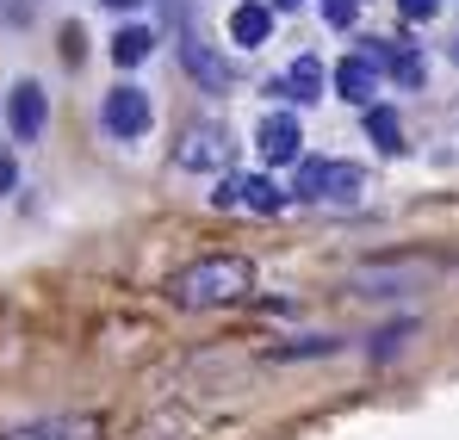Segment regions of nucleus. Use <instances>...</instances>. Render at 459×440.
I'll return each mask as SVG.
<instances>
[{
	"label": "nucleus",
	"instance_id": "6ab92c4d",
	"mask_svg": "<svg viewBox=\"0 0 459 440\" xmlns=\"http://www.w3.org/2000/svg\"><path fill=\"white\" fill-rule=\"evenodd\" d=\"M100 6H118V13H125V6H143V0H100Z\"/></svg>",
	"mask_w": 459,
	"mask_h": 440
},
{
	"label": "nucleus",
	"instance_id": "39448f33",
	"mask_svg": "<svg viewBox=\"0 0 459 440\" xmlns=\"http://www.w3.org/2000/svg\"><path fill=\"white\" fill-rule=\"evenodd\" d=\"M100 118H106V131L112 137H125V143H137V137H150L155 125V106L143 87H131V81H118L112 93H106V106H100Z\"/></svg>",
	"mask_w": 459,
	"mask_h": 440
},
{
	"label": "nucleus",
	"instance_id": "f257e3e1",
	"mask_svg": "<svg viewBox=\"0 0 459 440\" xmlns=\"http://www.w3.org/2000/svg\"><path fill=\"white\" fill-rule=\"evenodd\" d=\"M168 292H174V304H186V310L236 304V298L255 292V261H248V255H205V261L180 267Z\"/></svg>",
	"mask_w": 459,
	"mask_h": 440
},
{
	"label": "nucleus",
	"instance_id": "7ed1b4c3",
	"mask_svg": "<svg viewBox=\"0 0 459 440\" xmlns=\"http://www.w3.org/2000/svg\"><path fill=\"white\" fill-rule=\"evenodd\" d=\"M230 155H236V137L224 125H193L180 143H174V168L180 174H224Z\"/></svg>",
	"mask_w": 459,
	"mask_h": 440
},
{
	"label": "nucleus",
	"instance_id": "0eeeda50",
	"mask_svg": "<svg viewBox=\"0 0 459 440\" xmlns=\"http://www.w3.org/2000/svg\"><path fill=\"white\" fill-rule=\"evenodd\" d=\"M180 63H186V74H193L205 93H230V87H236V69H230V63L212 50V44H205V38H199V31L180 44Z\"/></svg>",
	"mask_w": 459,
	"mask_h": 440
},
{
	"label": "nucleus",
	"instance_id": "9b49d317",
	"mask_svg": "<svg viewBox=\"0 0 459 440\" xmlns=\"http://www.w3.org/2000/svg\"><path fill=\"white\" fill-rule=\"evenodd\" d=\"M100 428L87 416H56V422H25V428H6L0 440H93Z\"/></svg>",
	"mask_w": 459,
	"mask_h": 440
},
{
	"label": "nucleus",
	"instance_id": "20e7f679",
	"mask_svg": "<svg viewBox=\"0 0 459 440\" xmlns=\"http://www.w3.org/2000/svg\"><path fill=\"white\" fill-rule=\"evenodd\" d=\"M212 205L218 211H286V186H273L267 174H224V186H212Z\"/></svg>",
	"mask_w": 459,
	"mask_h": 440
},
{
	"label": "nucleus",
	"instance_id": "f8f14e48",
	"mask_svg": "<svg viewBox=\"0 0 459 440\" xmlns=\"http://www.w3.org/2000/svg\"><path fill=\"white\" fill-rule=\"evenodd\" d=\"M267 93H286V99H299V106H310V99L323 93V63H316V56H299V63H292V69L280 74V81H273Z\"/></svg>",
	"mask_w": 459,
	"mask_h": 440
},
{
	"label": "nucleus",
	"instance_id": "f03ea898",
	"mask_svg": "<svg viewBox=\"0 0 459 440\" xmlns=\"http://www.w3.org/2000/svg\"><path fill=\"white\" fill-rule=\"evenodd\" d=\"M286 199L348 211V205L367 199V168H360V161H329V155H299V174H292Z\"/></svg>",
	"mask_w": 459,
	"mask_h": 440
},
{
	"label": "nucleus",
	"instance_id": "423d86ee",
	"mask_svg": "<svg viewBox=\"0 0 459 440\" xmlns=\"http://www.w3.org/2000/svg\"><path fill=\"white\" fill-rule=\"evenodd\" d=\"M6 125H13L19 143H38V137H44V125H50V93H44V81H19V87L6 93Z\"/></svg>",
	"mask_w": 459,
	"mask_h": 440
},
{
	"label": "nucleus",
	"instance_id": "2eb2a0df",
	"mask_svg": "<svg viewBox=\"0 0 459 440\" xmlns=\"http://www.w3.org/2000/svg\"><path fill=\"white\" fill-rule=\"evenodd\" d=\"M385 63H391V81H397V87H422V74H429V63H422L416 50H391Z\"/></svg>",
	"mask_w": 459,
	"mask_h": 440
},
{
	"label": "nucleus",
	"instance_id": "6e6552de",
	"mask_svg": "<svg viewBox=\"0 0 459 440\" xmlns=\"http://www.w3.org/2000/svg\"><path fill=\"white\" fill-rule=\"evenodd\" d=\"M335 93L348 99V106H379V63L373 56H342L335 63Z\"/></svg>",
	"mask_w": 459,
	"mask_h": 440
},
{
	"label": "nucleus",
	"instance_id": "aec40b11",
	"mask_svg": "<svg viewBox=\"0 0 459 440\" xmlns=\"http://www.w3.org/2000/svg\"><path fill=\"white\" fill-rule=\"evenodd\" d=\"M273 6H286V13H292V6H305V0H273Z\"/></svg>",
	"mask_w": 459,
	"mask_h": 440
},
{
	"label": "nucleus",
	"instance_id": "1a4fd4ad",
	"mask_svg": "<svg viewBox=\"0 0 459 440\" xmlns=\"http://www.w3.org/2000/svg\"><path fill=\"white\" fill-rule=\"evenodd\" d=\"M255 143H261L267 161H299V155H305V125H299V112H273V118H261Z\"/></svg>",
	"mask_w": 459,
	"mask_h": 440
},
{
	"label": "nucleus",
	"instance_id": "4468645a",
	"mask_svg": "<svg viewBox=\"0 0 459 440\" xmlns=\"http://www.w3.org/2000/svg\"><path fill=\"white\" fill-rule=\"evenodd\" d=\"M367 137H373V149H385V155L403 149V125H397L391 106H367Z\"/></svg>",
	"mask_w": 459,
	"mask_h": 440
},
{
	"label": "nucleus",
	"instance_id": "f3484780",
	"mask_svg": "<svg viewBox=\"0 0 459 440\" xmlns=\"http://www.w3.org/2000/svg\"><path fill=\"white\" fill-rule=\"evenodd\" d=\"M397 13H403L410 25H422V19H435V13H441V0H397Z\"/></svg>",
	"mask_w": 459,
	"mask_h": 440
},
{
	"label": "nucleus",
	"instance_id": "9d476101",
	"mask_svg": "<svg viewBox=\"0 0 459 440\" xmlns=\"http://www.w3.org/2000/svg\"><path fill=\"white\" fill-rule=\"evenodd\" d=\"M230 38H236V50H261V44L273 38V6L242 0V6L230 13Z\"/></svg>",
	"mask_w": 459,
	"mask_h": 440
},
{
	"label": "nucleus",
	"instance_id": "dca6fc26",
	"mask_svg": "<svg viewBox=\"0 0 459 440\" xmlns=\"http://www.w3.org/2000/svg\"><path fill=\"white\" fill-rule=\"evenodd\" d=\"M323 13H329V25H342V31H348V25L360 19V0H323Z\"/></svg>",
	"mask_w": 459,
	"mask_h": 440
},
{
	"label": "nucleus",
	"instance_id": "a211bd4d",
	"mask_svg": "<svg viewBox=\"0 0 459 440\" xmlns=\"http://www.w3.org/2000/svg\"><path fill=\"white\" fill-rule=\"evenodd\" d=\"M13 186H19V161H13V155H6V149H0V199H6V193H13Z\"/></svg>",
	"mask_w": 459,
	"mask_h": 440
},
{
	"label": "nucleus",
	"instance_id": "ddd939ff",
	"mask_svg": "<svg viewBox=\"0 0 459 440\" xmlns=\"http://www.w3.org/2000/svg\"><path fill=\"white\" fill-rule=\"evenodd\" d=\"M150 50H155L150 25H125V31H112V63H118V69H137Z\"/></svg>",
	"mask_w": 459,
	"mask_h": 440
},
{
	"label": "nucleus",
	"instance_id": "412c9836",
	"mask_svg": "<svg viewBox=\"0 0 459 440\" xmlns=\"http://www.w3.org/2000/svg\"><path fill=\"white\" fill-rule=\"evenodd\" d=\"M454 63H459V38H454Z\"/></svg>",
	"mask_w": 459,
	"mask_h": 440
}]
</instances>
